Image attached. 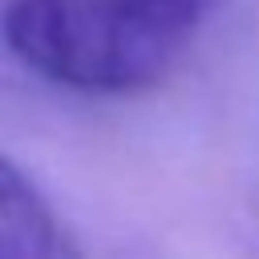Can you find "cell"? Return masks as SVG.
<instances>
[{
	"label": "cell",
	"mask_w": 259,
	"mask_h": 259,
	"mask_svg": "<svg viewBox=\"0 0 259 259\" xmlns=\"http://www.w3.org/2000/svg\"><path fill=\"white\" fill-rule=\"evenodd\" d=\"M227 0H8L0 36L49 85L121 97L174 73Z\"/></svg>",
	"instance_id": "cell-1"
},
{
	"label": "cell",
	"mask_w": 259,
	"mask_h": 259,
	"mask_svg": "<svg viewBox=\"0 0 259 259\" xmlns=\"http://www.w3.org/2000/svg\"><path fill=\"white\" fill-rule=\"evenodd\" d=\"M0 259H85L40 186L0 154Z\"/></svg>",
	"instance_id": "cell-2"
}]
</instances>
